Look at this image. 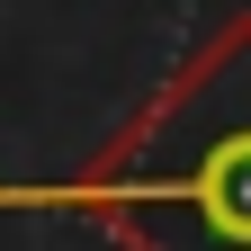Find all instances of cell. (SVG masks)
<instances>
[{"label": "cell", "mask_w": 251, "mask_h": 251, "mask_svg": "<svg viewBox=\"0 0 251 251\" xmlns=\"http://www.w3.org/2000/svg\"><path fill=\"white\" fill-rule=\"evenodd\" d=\"M0 198H9V179H0Z\"/></svg>", "instance_id": "obj_2"}, {"label": "cell", "mask_w": 251, "mask_h": 251, "mask_svg": "<svg viewBox=\"0 0 251 251\" xmlns=\"http://www.w3.org/2000/svg\"><path fill=\"white\" fill-rule=\"evenodd\" d=\"M0 206L81 215L117 251H251V9L179 54V72L54 188Z\"/></svg>", "instance_id": "obj_1"}]
</instances>
